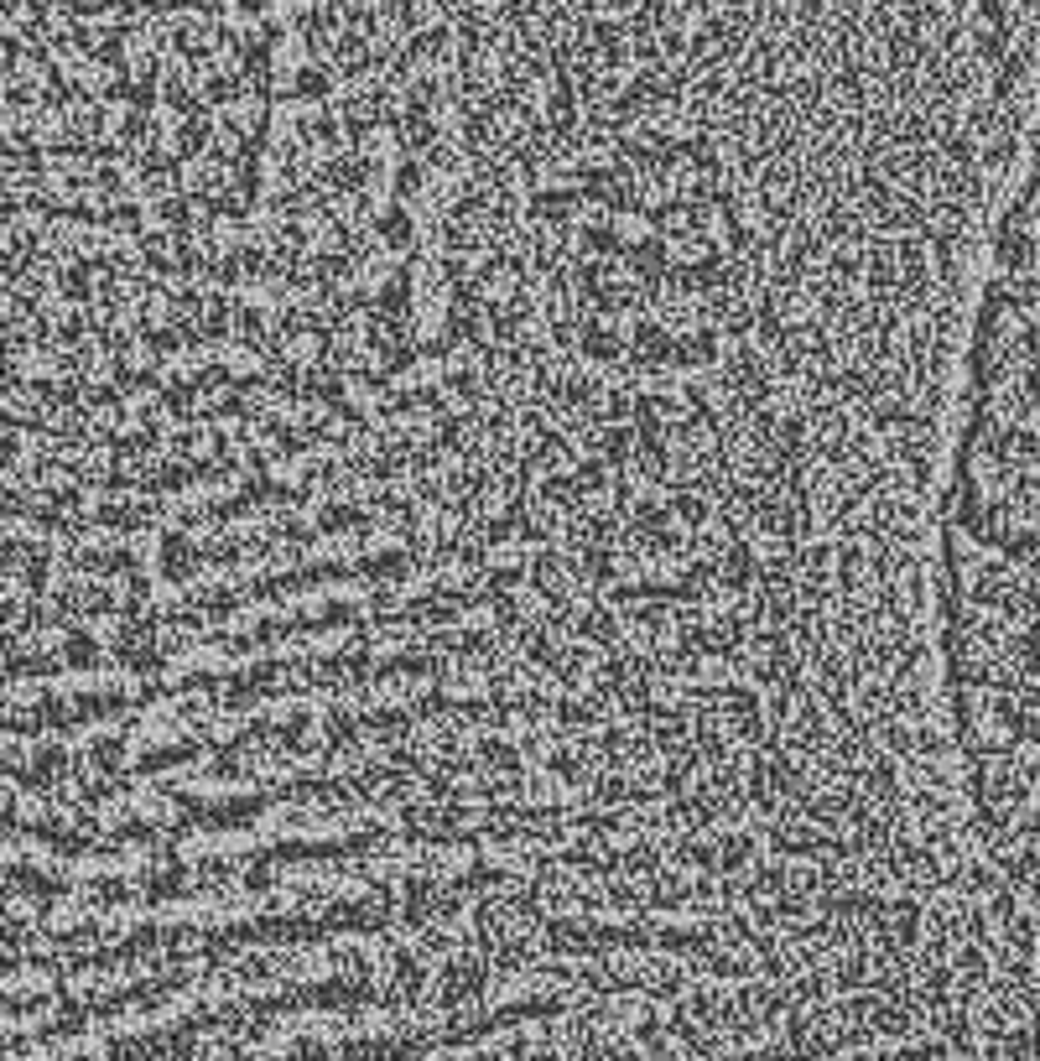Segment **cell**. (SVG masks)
I'll return each mask as SVG.
<instances>
[{"mask_svg":"<svg viewBox=\"0 0 1040 1061\" xmlns=\"http://www.w3.org/2000/svg\"><path fill=\"white\" fill-rule=\"evenodd\" d=\"M936 557L957 729L1040 760V99L978 271Z\"/></svg>","mask_w":1040,"mask_h":1061,"instance_id":"1","label":"cell"}]
</instances>
